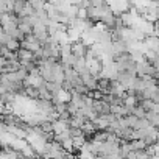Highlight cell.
I'll use <instances>...</instances> for the list:
<instances>
[{
    "label": "cell",
    "instance_id": "cell-1",
    "mask_svg": "<svg viewBox=\"0 0 159 159\" xmlns=\"http://www.w3.org/2000/svg\"><path fill=\"white\" fill-rule=\"evenodd\" d=\"M86 52H88V45L83 42V41H76L72 44V55L76 56V58H84L86 56Z\"/></svg>",
    "mask_w": 159,
    "mask_h": 159
},
{
    "label": "cell",
    "instance_id": "cell-2",
    "mask_svg": "<svg viewBox=\"0 0 159 159\" xmlns=\"http://www.w3.org/2000/svg\"><path fill=\"white\" fill-rule=\"evenodd\" d=\"M16 53H17V59H31L33 58V52L25 47H19V50Z\"/></svg>",
    "mask_w": 159,
    "mask_h": 159
},
{
    "label": "cell",
    "instance_id": "cell-3",
    "mask_svg": "<svg viewBox=\"0 0 159 159\" xmlns=\"http://www.w3.org/2000/svg\"><path fill=\"white\" fill-rule=\"evenodd\" d=\"M5 45H7L10 50H13V52H17V50H19V47H20V42H19L16 38H11V36H10V38H8V41L5 42Z\"/></svg>",
    "mask_w": 159,
    "mask_h": 159
},
{
    "label": "cell",
    "instance_id": "cell-4",
    "mask_svg": "<svg viewBox=\"0 0 159 159\" xmlns=\"http://www.w3.org/2000/svg\"><path fill=\"white\" fill-rule=\"evenodd\" d=\"M45 2H47V0H28V3H30L34 10H41V8H44Z\"/></svg>",
    "mask_w": 159,
    "mask_h": 159
},
{
    "label": "cell",
    "instance_id": "cell-5",
    "mask_svg": "<svg viewBox=\"0 0 159 159\" xmlns=\"http://www.w3.org/2000/svg\"><path fill=\"white\" fill-rule=\"evenodd\" d=\"M5 92H7V88H5V84H3L2 81H0V95L5 94Z\"/></svg>",
    "mask_w": 159,
    "mask_h": 159
}]
</instances>
